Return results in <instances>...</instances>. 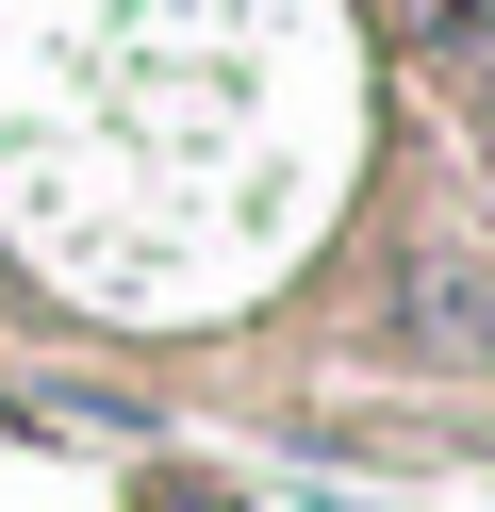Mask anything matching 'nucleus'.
<instances>
[{
  "label": "nucleus",
  "mask_w": 495,
  "mask_h": 512,
  "mask_svg": "<svg viewBox=\"0 0 495 512\" xmlns=\"http://www.w3.org/2000/svg\"><path fill=\"white\" fill-rule=\"evenodd\" d=\"M429 331H446V347H479V364H495V265H446V281H429Z\"/></svg>",
  "instance_id": "1"
}]
</instances>
